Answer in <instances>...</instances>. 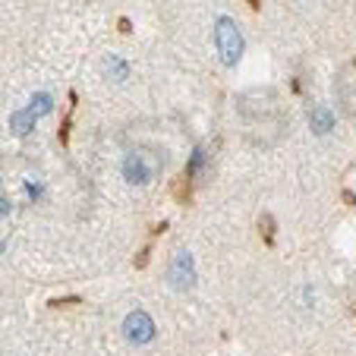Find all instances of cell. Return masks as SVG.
<instances>
[{
	"label": "cell",
	"mask_w": 356,
	"mask_h": 356,
	"mask_svg": "<svg viewBox=\"0 0 356 356\" xmlns=\"http://www.w3.org/2000/svg\"><path fill=\"white\" fill-rule=\"evenodd\" d=\"M215 47H218V54H221V60L227 63V67H236V63H240L246 44H243L240 26H236L230 16H218V22H215Z\"/></svg>",
	"instance_id": "6da1fadb"
},
{
	"label": "cell",
	"mask_w": 356,
	"mask_h": 356,
	"mask_svg": "<svg viewBox=\"0 0 356 356\" xmlns=\"http://www.w3.org/2000/svg\"><path fill=\"white\" fill-rule=\"evenodd\" d=\"M155 174H158V164L152 161V155H148L145 148H136V152H129L123 158V180L129 186H145Z\"/></svg>",
	"instance_id": "7a4b0ae2"
},
{
	"label": "cell",
	"mask_w": 356,
	"mask_h": 356,
	"mask_svg": "<svg viewBox=\"0 0 356 356\" xmlns=\"http://www.w3.org/2000/svg\"><path fill=\"white\" fill-rule=\"evenodd\" d=\"M123 334H127L129 343H148V341H155V322L145 316V312H129L127 318H123Z\"/></svg>",
	"instance_id": "3957f363"
},
{
	"label": "cell",
	"mask_w": 356,
	"mask_h": 356,
	"mask_svg": "<svg viewBox=\"0 0 356 356\" xmlns=\"http://www.w3.org/2000/svg\"><path fill=\"white\" fill-rule=\"evenodd\" d=\"M168 284L170 290H189L195 284V265L189 252H177L174 256V262L168 268Z\"/></svg>",
	"instance_id": "277c9868"
},
{
	"label": "cell",
	"mask_w": 356,
	"mask_h": 356,
	"mask_svg": "<svg viewBox=\"0 0 356 356\" xmlns=\"http://www.w3.org/2000/svg\"><path fill=\"white\" fill-rule=\"evenodd\" d=\"M337 101H341L343 114L356 117V60L347 63L337 76Z\"/></svg>",
	"instance_id": "5b68a950"
},
{
	"label": "cell",
	"mask_w": 356,
	"mask_h": 356,
	"mask_svg": "<svg viewBox=\"0 0 356 356\" xmlns=\"http://www.w3.org/2000/svg\"><path fill=\"white\" fill-rule=\"evenodd\" d=\"M309 127L316 136H328L331 129H334V111H331V104H316V108H312Z\"/></svg>",
	"instance_id": "8992f818"
},
{
	"label": "cell",
	"mask_w": 356,
	"mask_h": 356,
	"mask_svg": "<svg viewBox=\"0 0 356 356\" xmlns=\"http://www.w3.org/2000/svg\"><path fill=\"white\" fill-rule=\"evenodd\" d=\"M35 120H38V117H35L29 108H22V111H16V114L10 117V127H13V133H16V136H26V133H32Z\"/></svg>",
	"instance_id": "52a82bcc"
},
{
	"label": "cell",
	"mask_w": 356,
	"mask_h": 356,
	"mask_svg": "<svg viewBox=\"0 0 356 356\" xmlns=\"http://www.w3.org/2000/svg\"><path fill=\"white\" fill-rule=\"evenodd\" d=\"M29 111H32L35 117H47L51 111H54V98L47 92H38V95H32V101H29Z\"/></svg>",
	"instance_id": "ba28073f"
},
{
	"label": "cell",
	"mask_w": 356,
	"mask_h": 356,
	"mask_svg": "<svg viewBox=\"0 0 356 356\" xmlns=\"http://www.w3.org/2000/svg\"><path fill=\"white\" fill-rule=\"evenodd\" d=\"M104 67H108V76H111V82H123L129 76V63L127 60H120L117 54H108V60H104Z\"/></svg>",
	"instance_id": "9c48e42d"
},
{
	"label": "cell",
	"mask_w": 356,
	"mask_h": 356,
	"mask_svg": "<svg viewBox=\"0 0 356 356\" xmlns=\"http://www.w3.org/2000/svg\"><path fill=\"white\" fill-rule=\"evenodd\" d=\"M202 164H205V148H195L193 152V161H189V177H199V170H202Z\"/></svg>",
	"instance_id": "30bf717a"
},
{
	"label": "cell",
	"mask_w": 356,
	"mask_h": 356,
	"mask_svg": "<svg viewBox=\"0 0 356 356\" xmlns=\"http://www.w3.org/2000/svg\"><path fill=\"white\" fill-rule=\"evenodd\" d=\"M262 234H265V240L271 243V218H268V215L262 218Z\"/></svg>",
	"instance_id": "8fae6325"
},
{
	"label": "cell",
	"mask_w": 356,
	"mask_h": 356,
	"mask_svg": "<svg viewBox=\"0 0 356 356\" xmlns=\"http://www.w3.org/2000/svg\"><path fill=\"white\" fill-rule=\"evenodd\" d=\"M7 215H10V202L0 199V218H7Z\"/></svg>",
	"instance_id": "7c38bea8"
},
{
	"label": "cell",
	"mask_w": 356,
	"mask_h": 356,
	"mask_svg": "<svg viewBox=\"0 0 356 356\" xmlns=\"http://www.w3.org/2000/svg\"><path fill=\"white\" fill-rule=\"evenodd\" d=\"M249 3H252V7H259V0H249Z\"/></svg>",
	"instance_id": "4fadbf2b"
},
{
	"label": "cell",
	"mask_w": 356,
	"mask_h": 356,
	"mask_svg": "<svg viewBox=\"0 0 356 356\" xmlns=\"http://www.w3.org/2000/svg\"><path fill=\"white\" fill-rule=\"evenodd\" d=\"M0 252H3V240H0Z\"/></svg>",
	"instance_id": "5bb4252c"
}]
</instances>
